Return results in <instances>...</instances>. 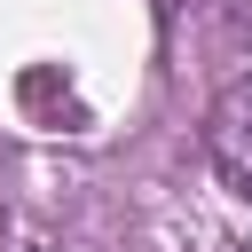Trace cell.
<instances>
[{
  "label": "cell",
  "instance_id": "6da1fadb",
  "mask_svg": "<svg viewBox=\"0 0 252 252\" xmlns=\"http://www.w3.org/2000/svg\"><path fill=\"white\" fill-rule=\"evenodd\" d=\"M197 142H205V165L228 181V197L252 205V79H228V87L205 102Z\"/></svg>",
  "mask_w": 252,
  "mask_h": 252
}]
</instances>
